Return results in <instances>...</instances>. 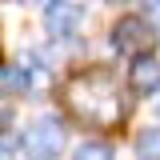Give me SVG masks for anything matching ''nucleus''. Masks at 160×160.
Listing matches in <instances>:
<instances>
[{
  "label": "nucleus",
  "instance_id": "obj_1",
  "mask_svg": "<svg viewBox=\"0 0 160 160\" xmlns=\"http://www.w3.org/2000/svg\"><path fill=\"white\" fill-rule=\"evenodd\" d=\"M64 104L76 112L84 124H116L124 116V100H120V88L112 84L108 72H80V76L68 80V88H64Z\"/></svg>",
  "mask_w": 160,
  "mask_h": 160
},
{
  "label": "nucleus",
  "instance_id": "obj_5",
  "mask_svg": "<svg viewBox=\"0 0 160 160\" xmlns=\"http://www.w3.org/2000/svg\"><path fill=\"white\" fill-rule=\"evenodd\" d=\"M128 80H132V88H136V92H160V60L152 56V52L132 56Z\"/></svg>",
  "mask_w": 160,
  "mask_h": 160
},
{
  "label": "nucleus",
  "instance_id": "obj_10",
  "mask_svg": "<svg viewBox=\"0 0 160 160\" xmlns=\"http://www.w3.org/2000/svg\"><path fill=\"white\" fill-rule=\"evenodd\" d=\"M156 112H160V92H156Z\"/></svg>",
  "mask_w": 160,
  "mask_h": 160
},
{
  "label": "nucleus",
  "instance_id": "obj_3",
  "mask_svg": "<svg viewBox=\"0 0 160 160\" xmlns=\"http://www.w3.org/2000/svg\"><path fill=\"white\" fill-rule=\"evenodd\" d=\"M148 44H152V28L140 16H120L116 24H112V48H116V52L140 56V52H148Z\"/></svg>",
  "mask_w": 160,
  "mask_h": 160
},
{
  "label": "nucleus",
  "instance_id": "obj_2",
  "mask_svg": "<svg viewBox=\"0 0 160 160\" xmlns=\"http://www.w3.org/2000/svg\"><path fill=\"white\" fill-rule=\"evenodd\" d=\"M64 124L56 116H40L32 120L28 128H24V136H20V148H24V156L28 160H60L64 152Z\"/></svg>",
  "mask_w": 160,
  "mask_h": 160
},
{
  "label": "nucleus",
  "instance_id": "obj_6",
  "mask_svg": "<svg viewBox=\"0 0 160 160\" xmlns=\"http://www.w3.org/2000/svg\"><path fill=\"white\" fill-rule=\"evenodd\" d=\"M136 156L140 160H160V128H144L136 136Z\"/></svg>",
  "mask_w": 160,
  "mask_h": 160
},
{
  "label": "nucleus",
  "instance_id": "obj_7",
  "mask_svg": "<svg viewBox=\"0 0 160 160\" xmlns=\"http://www.w3.org/2000/svg\"><path fill=\"white\" fill-rule=\"evenodd\" d=\"M72 160H116V156H112V148H108V144L88 140V144H80V148H76V156H72Z\"/></svg>",
  "mask_w": 160,
  "mask_h": 160
},
{
  "label": "nucleus",
  "instance_id": "obj_11",
  "mask_svg": "<svg viewBox=\"0 0 160 160\" xmlns=\"http://www.w3.org/2000/svg\"><path fill=\"white\" fill-rule=\"evenodd\" d=\"M108 4H124V0H108Z\"/></svg>",
  "mask_w": 160,
  "mask_h": 160
},
{
  "label": "nucleus",
  "instance_id": "obj_9",
  "mask_svg": "<svg viewBox=\"0 0 160 160\" xmlns=\"http://www.w3.org/2000/svg\"><path fill=\"white\" fill-rule=\"evenodd\" d=\"M140 4H144L148 12H160V0H140Z\"/></svg>",
  "mask_w": 160,
  "mask_h": 160
},
{
  "label": "nucleus",
  "instance_id": "obj_12",
  "mask_svg": "<svg viewBox=\"0 0 160 160\" xmlns=\"http://www.w3.org/2000/svg\"><path fill=\"white\" fill-rule=\"evenodd\" d=\"M44 4H56V0H44Z\"/></svg>",
  "mask_w": 160,
  "mask_h": 160
},
{
  "label": "nucleus",
  "instance_id": "obj_4",
  "mask_svg": "<svg viewBox=\"0 0 160 160\" xmlns=\"http://www.w3.org/2000/svg\"><path fill=\"white\" fill-rule=\"evenodd\" d=\"M80 20H84V8H80V4L56 0V4H48V12H44V32L52 40H72L80 32Z\"/></svg>",
  "mask_w": 160,
  "mask_h": 160
},
{
  "label": "nucleus",
  "instance_id": "obj_8",
  "mask_svg": "<svg viewBox=\"0 0 160 160\" xmlns=\"http://www.w3.org/2000/svg\"><path fill=\"white\" fill-rule=\"evenodd\" d=\"M24 72H28V80H32V88H40V84H48V68L40 64L36 56H24V64H20Z\"/></svg>",
  "mask_w": 160,
  "mask_h": 160
}]
</instances>
